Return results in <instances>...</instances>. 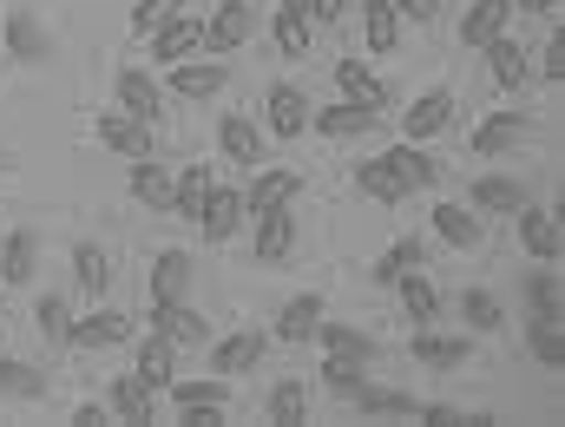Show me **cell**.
<instances>
[{"label": "cell", "instance_id": "obj_1", "mask_svg": "<svg viewBox=\"0 0 565 427\" xmlns=\"http://www.w3.org/2000/svg\"><path fill=\"white\" fill-rule=\"evenodd\" d=\"M250 33H257L250 0H217V13L204 20V53H244Z\"/></svg>", "mask_w": 565, "mask_h": 427}, {"label": "cell", "instance_id": "obj_2", "mask_svg": "<svg viewBox=\"0 0 565 427\" xmlns=\"http://www.w3.org/2000/svg\"><path fill=\"white\" fill-rule=\"evenodd\" d=\"M198 46H204V20H198L191 7H178V13L151 33V60H158V66H178V60H191Z\"/></svg>", "mask_w": 565, "mask_h": 427}, {"label": "cell", "instance_id": "obj_3", "mask_svg": "<svg viewBox=\"0 0 565 427\" xmlns=\"http://www.w3.org/2000/svg\"><path fill=\"white\" fill-rule=\"evenodd\" d=\"M231 86V66L224 60H178L171 66V93L178 99H217Z\"/></svg>", "mask_w": 565, "mask_h": 427}, {"label": "cell", "instance_id": "obj_4", "mask_svg": "<svg viewBox=\"0 0 565 427\" xmlns=\"http://www.w3.org/2000/svg\"><path fill=\"white\" fill-rule=\"evenodd\" d=\"M520 244H526V257H533V264H559V224H553V211H540V204H533V198H526V204H520Z\"/></svg>", "mask_w": 565, "mask_h": 427}, {"label": "cell", "instance_id": "obj_5", "mask_svg": "<svg viewBox=\"0 0 565 427\" xmlns=\"http://www.w3.org/2000/svg\"><path fill=\"white\" fill-rule=\"evenodd\" d=\"M447 126H454V99H447L440 86H434V93H422V99L402 113V132H408V145H427L434 132H447Z\"/></svg>", "mask_w": 565, "mask_h": 427}, {"label": "cell", "instance_id": "obj_6", "mask_svg": "<svg viewBox=\"0 0 565 427\" xmlns=\"http://www.w3.org/2000/svg\"><path fill=\"white\" fill-rule=\"evenodd\" d=\"M66 342H79V349H119V342H132V316H119V309L73 316V335Z\"/></svg>", "mask_w": 565, "mask_h": 427}, {"label": "cell", "instance_id": "obj_7", "mask_svg": "<svg viewBox=\"0 0 565 427\" xmlns=\"http://www.w3.org/2000/svg\"><path fill=\"white\" fill-rule=\"evenodd\" d=\"M119 113H132L139 126H158L164 93H158V79H151V73H139V66H126V73H119Z\"/></svg>", "mask_w": 565, "mask_h": 427}, {"label": "cell", "instance_id": "obj_8", "mask_svg": "<svg viewBox=\"0 0 565 427\" xmlns=\"http://www.w3.org/2000/svg\"><path fill=\"white\" fill-rule=\"evenodd\" d=\"M198 224H204V237H211V244H231V237H237V224H244V191H217V184H211V198H204Z\"/></svg>", "mask_w": 565, "mask_h": 427}, {"label": "cell", "instance_id": "obj_9", "mask_svg": "<svg viewBox=\"0 0 565 427\" xmlns=\"http://www.w3.org/2000/svg\"><path fill=\"white\" fill-rule=\"evenodd\" d=\"M151 329H158L171 349H178V342H204V335H211V322H204L191 302H151Z\"/></svg>", "mask_w": 565, "mask_h": 427}, {"label": "cell", "instance_id": "obj_10", "mask_svg": "<svg viewBox=\"0 0 565 427\" xmlns=\"http://www.w3.org/2000/svg\"><path fill=\"white\" fill-rule=\"evenodd\" d=\"M507 7H513V0H473V7L460 13V26H454V40L480 53V46H487L493 33H507Z\"/></svg>", "mask_w": 565, "mask_h": 427}, {"label": "cell", "instance_id": "obj_11", "mask_svg": "<svg viewBox=\"0 0 565 427\" xmlns=\"http://www.w3.org/2000/svg\"><path fill=\"white\" fill-rule=\"evenodd\" d=\"M93 132H99L106 151H119V158H151V126H139L132 113H106Z\"/></svg>", "mask_w": 565, "mask_h": 427}, {"label": "cell", "instance_id": "obj_12", "mask_svg": "<svg viewBox=\"0 0 565 427\" xmlns=\"http://www.w3.org/2000/svg\"><path fill=\"white\" fill-rule=\"evenodd\" d=\"M289 250H296V211L277 204V211L257 217V264H282Z\"/></svg>", "mask_w": 565, "mask_h": 427}, {"label": "cell", "instance_id": "obj_13", "mask_svg": "<svg viewBox=\"0 0 565 427\" xmlns=\"http://www.w3.org/2000/svg\"><path fill=\"white\" fill-rule=\"evenodd\" d=\"M480 53H487V73H493V86H500V93H513V86H526V46H520V40H507V33H493V40H487Z\"/></svg>", "mask_w": 565, "mask_h": 427}, {"label": "cell", "instance_id": "obj_14", "mask_svg": "<svg viewBox=\"0 0 565 427\" xmlns=\"http://www.w3.org/2000/svg\"><path fill=\"white\" fill-rule=\"evenodd\" d=\"M335 86H342V99H362L369 113H382V106H395V93L362 66V60H335Z\"/></svg>", "mask_w": 565, "mask_h": 427}, {"label": "cell", "instance_id": "obj_15", "mask_svg": "<svg viewBox=\"0 0 565 427\" xmlns=\"http://www.w3.org/2000/svg\"><path fill=\"white\" fill-rule=\"evenodd\" d=\"M355 184H362L375 204H402V198H408V178L395 171V158H362V164H355Z\"/></svg>", "mask_w": 565, "mask_h": 427}, {"label": "cell", "instance_id": "obj_16", "mask_svg": "<svg viewBox=\"0 0 565 427\" xmlns=\"http://www.w3.org/2000/svg\"><path fill=\"white\" fill-rule=\"evenodd\" d=\"M191 296V257L184 250H158L151 264V302H184Z\"/></svg>", "mask_w": 565, "mask_h": 427}, {"label": "cell", "instance_id": "obj_17", "mask_svg": "<svg viewBox=\"0 0 565 427\" xmlns=\"http://www.w3.org/2000/svg\"><path fill=\"white\" fill-rule=\"evenodd\" d=\"M264 119H270V132H277V139H296V132L309 126V99H302L296 86H270V99H264Z\"/></svg>", "mask_w": 565, "mask_h": 427}, {"label": "cell", "instance_id": "obj_18", "mask_svg": "<svg viewBox=\"0 0 565 427\" xmlns=\"http://www.w3.org/2000/svg\"><path fill=\"white\" fill-rule=\"evenodd\" d=\"M296 191H302V178H296V171H264V178L244 191V211H250V217H264V211H277V204H296Z\"/></svg>", "mask_w": 565, "mask_h": 427}, {"label": "cell", "instance_id": "obj_19", "mask_svg": "<svg viewBox=\"0 0 565 427\" xmlns=\"http://www.w3.org/2000/svg\"><path fill=\"white\" fill-rule=\"evenodd\" d=\"M132 198H139L145 211H164V217H171V204H178V198H171V171L151 164V158H132Z\"/></svg>", "mask_w": 565, "mask_h": 427}, {"label": "cell", "instance_id": "obj_20", "mask_svg": "<svg viewBox=\"0 0 565 427\" xmlns=\"http://www.w3.org/2000/svg\"><path fill=\"white\" fill-rule=\"evenodd\" d=\"M388 289H402V309H408V322H415V329H434V316H440V296H434V284H427L422 270L395 277Z\"/></svg>", "mask_w": 565, "mask_h": 427}, {"label": "cell", "instance_id": "obj_21", "mask_svg": "<svg viewBox=\"0 0 565 427\" xmlns=\"http://www.w3.org/2000/svg\"><path fill=\"white\" fill-rule=\"evenodd\" d=\"M139 382H151V388H171L178 382V355H171V342L158 329L139 342Z\"/></svg>", "mask_w": 565, "mask_h": 427}, {"label": "cell", "instance_id": "obj_22", "mask_svg": "<svg viewBox=\"0 0 565 427\" xmlns=\"http://www.w3.org/2000/svg\"><path fill=\"white\" fill-rule=\"evenodd\" d=\"M520 139H526V119H520V113H493V119L473 132V151H480V158H500V151H513Z\"/></svg>", "mask_w": 565, "mask_h": 427}, {"label": "cell", "instance_id": "obj_23", "mask_svg": "<svg viewBox=\"0 0 565 427\" xmlns=\"http://www.w3.org/2000/svg\"><path fill=\"white\" fill-rule=\"evenodd\" d=\"M217 145H224V158H237V164H250L257 151H264V132L244 119V113H224L217 119Z\"/></svg>", "mask_w": 565, "mask_h": 427}, {"label": "cell", "instance_id": "obj_24", "mask_svg": "<svg viewBox=\"0 0 565 427\" xmlns=\"http://www.w3.org/2000/svg\"><path fill=\"white\" fill-rule=\"evenodd\" d=\"M388 158H395V171L408 178V191H434V184H440V158H434L427 145H395Z\"/></svg>", "mask_w": 565, "mask_h": 427}, {"label": "cell", "instance_id": "obj_25", "mask_svg": "<svg viewBox=\"0 0 565 427\" xmlns=\"http://www.w3.org/2000/svg\"><path fill=\"white\" fill-rule=\"evenodd\" d=\"M316 322H322V296H289L277 316V335L282 342H309L316 335Z\"/></svg>", "mask_w": 565, "mask_h": 427}, {"label": "cell", "instance_id": "obj_26", "mask_svg": "<svg viewBox=\"0 0 565 427\" xmlns=\"http://www.w3.org/2000/svg\"><path fill=\"white\" fill-rule=\"evenodd\" d=\"M375 119H382V113H369L362 99H342V106H329V113L316 119V132H322V139H349V132H369Z\"/></svg>", "mask_w": 565, "mask_h": 427}, {"label": "cell", "instance_id": "obj_27", "mask_svg": "<svg viewBox=\"0 0 565 427\" xmlns=\"http://www.w3.org/2000/svg\"><path fill=\"white\" fill-rule=\"evenodd\" d=\"M316 335H322V349H329V355L375 362V335H362V329H349V322H316Z\"/></svg>", "mask_w": 565, "mask_h": 427}, {"label": "cell", "instance_id": "obj_28", "mask_svg": "<svg viewBox=\"0 0 565 427\" xmlns=\"http://www.w3.org/2000/svg\"><path fill=\"white\" fill-rule=\"evenodd\" d=\"M257 355H264V335L244 329V335H224L211 362H217V375H244V369H257Z\"/></svg>", "mask_w": 565, "mask_h": 427}, {"label": "cell", "instance_id": "obj_29", "mask_svg": "<svg viewBox=\"0 0 565 427\" xmlns=\"http://www.w3.org/2000/svg\"><path fill=\"white\" fill-rule=\"evenodd\" d=\"M33 257H40V237L33 231H13L0 244V284H26L33 277Z\"/></svg>", "mask_w": 565, "mask_h": 427}, {"label": "cell", "instance_id": "obj_30", "mask_svg": "<svg viewBox=\"0 0 565 427\" xmlns=\"http://www.w3.org/2000/svg\"><path fill=\"white\" fill-rule=\"evenodd\" d=\"M415 362H427V369H460L467 362V335H434V329H422L415 335Z\"/></svg>", "mask_w": 565, "mask_h": 427}, {"label": "cell", "instance_id": "obj_31", "mask_svg": "<svg viewBox=\"0 0 565 427\" xmlns=\"http://www.w3.org/2000/svg\"><path fill=\"white\" fill-rule=\"evenodd\" d=\"M362 33H369V53H395V40H402V13H395L388 0H369Z\"/></svg>", "mask_w": 565, "mask_h": 427}, {"label": "cell", "instance_id": "obj_32", "mask_svg": "<svg viewBox=\"0 0 565 427\" xmlns=\"http://www.w3.org/2000/svg\"><path fill=\"white\" fill-rule=\"evenodd\" d=\"M434 231H440L454 250H480V217L460 211V204H440V211H434Z\"/></svg>", "mask_w": 565, "mask_h": 427}, {"label": "cell", "instance_id": "obj_33", "mask_svg": "<svg viewBox=\"0 0 565 427\" xmlns=\"http://www.w3.org/2000/svg\"><path fill=\"white\" fill-rule=\"evenodd\" d=\"M171 402H178V408H231V375H211V382H171Z\"/></svg>", "mask_w": 565, "mask_h": 427}, {"label": "cell", "instance_id": "obj_34", "mask_svg": "<svg viewBox=\"0 0 565 427\" xmlns=\"http://www.w3.org/2000/svg\"><path fill=\"white\" fill-rule=\"evenodd\" d=\"M0 395H13V402H40V395H46V375H40L33 362L0 355Z\"/></svg>", "mask_w": 565, "mask_h": 427}, {"label": "cell", "instance_id": "obj_35", "mask_svg": "<svg viewBox=\"0 0 565 427\" xmlns=\"http://www.w3.org/2000/svg\"><path fill=\"white\" fill-rule=\"evenodd\" d=\"M526 342H533V355H540V369H565V322H559V316H533V329H526Z\"/></svg>", "mask_w": 565, "mask_h": 427}, {"label": "cell", "instance_id": "obj_36", "mask_svg": "<svg viewBox=\"0 0 565 427\" xmlns=\"http://www.w3.org/2000/svg\"><path fill=\"white\" fill-rule=\"evenodd\" d=\"M7 46L13 60H46V26L33 13H7Z\"/></svg>", "mask_w": 565, "mask_h": 427}, {"label": "cell", "instance_id": "obj_37", "mask_svg": "<svg viewBox=\"0 0 565 427\" xmlns=\"http://www.w3.org/2000/svg\"><path fill=\"white\" fill-rule=\"evenodd\" d=\"M171 198H178V204H171V217H198V211H204V198H211V171H204V164H191L184 178H171Z\"/></svg>", "mask_w": 565, "mask_h": 427}, {"label": "cell", "instance_id": "obj_38", "mask_svg": "<svg viewBox=\"0 0 565 427\" xmlns=\"http://www.w3.org/2000/svg\"><path fill=\"white\" fill-rule=\"evenodd\" d=\"M113 415H119V421H151V382L119 375V382H113Z\"/></svg>", "mask_w": 565, "mask_h": 427}, {"label": "cell", "instance_id": "obj_39", "mask_svg": "<svg viewBox=\"0 0 565 427\" xmlns=\"http://www.w3.org/2000/svg\"><path fill=\"white\" fill-rule=\"evenodd\" d=\"M73 277H79V289H86V296H106V284H113L106 250H99V244H79V250H73Z\"/></svg>", "mask_w": 565, "mask_h": 427}, {"label": "cell", "instance_id": "obj_40", "mask_svg": "<svg viewBox=\"0 0 565 427\" xmlns=\"http://www.w3.org/2000/svg\"><path fill=\"white\" fill-rule=\"evenodd\" d=\"M473 204H480V211H520V204H526V184H513V178L493 171V178L473 184Z\"/></svg>", "mask_w": 565, "mask_h": 427}, {"label": "cell", "instance_id": "obj_41", "mask_svg": "<svg viewBox=\"0 0 565 427\" xmlns=\"http://www.w3.org/2000/svg\"><path fill=\"white\" fill-rule=\"evenodd\" d=\"M355 408H362V415H415L422 402H415L408 388H369V382H362V388H355Z\"/></svg>", "mask_w": 565, "mask_h": 427}, {"label": "cell", "instance_id": "obj_42", "mask_svg": "<svg viewBox=\"0 0 565 427\" xmlns=\"http://www.w3.org/2000/svg\"><path fill=\"white\" fill-rule=\"evenodd\" d=\"M362 369H369V362H349V355H329V362H322V388H329V395H342V402H355V388L369 382Z\"/></svg>", "mask_w": 565, "mask_h": 427}, {"label": "cell", "instance_id": "obj_43", "mask_svg": "<svg viewBox=\"0 0 565 427\" xmlns=\"http://www.w3.org/2000/svg\"><path fill=\"white\" fill-rule=\"evenodd\" d=\"M270 33H277V46H282V53H296V60L309 53V13H302V7H277Z\"/></svg>", "mask_w": 565, "mask_h": 427}, {"label": "cell", "instance_id": "obj_44", "mask_svg": "<svg viewBox=\"0 0 565 427\" xmlns=\"http://www.w3.org/2000/svg\"><path fill=\"white\" fill-rule=\"evenodd\" d=\"M302 415H309V388H302V382H277V388H270V421L296 427Z\"/></svg>", "mask_w": 565, "mask_h": 427}, {"label": "cell", "instance_id": "obj_45", "mask_svg": "<svg viewBox=\"0 0 565 427\" xmlns=\"http://www.w3.org/2000/svg\"><path fill=\"white\" fill-rule=\"evenodd\" d=\"M408 270H422V244H415V237H402V244H388V250H382L375 284H395V277H408Z\"/></svg>", "mask_w": 565, "mask_h": 427}, {"label": "cell", "instance_id": "obj_46", "mask_svg": "<svg viewBox=\"0 0 565 427\" xmlns=\"http://www.w3.org/2000/svg\"><path fill=\"white\" fill-rule=\"evenodd\" d=\"M460 316H467V329H480V335H493V329L507 322V309H500L487 289H467V296H460Z\"/></svg>", "mask_w": 565, "mask_h": 427}, {"label": "cell", "instance_id": "obj_47", "mask_svg": "<svg viewBox=\"0 0 565 427\" xmlns=\"http://www.w3.org/2000/svg\"><path fill=\"white\" fill-rule=\"evenodd\" d=\"M526 302H533V316H559V277H553V264H540V270H533Z\"/></svg>", "mask_w": 565, "mask_h": 427}, {"label": "cell", "instance_id": "obj_48", "mask_svg": "<svg viewBox=\"0 0 565 427\" xmlns=\"http://www.w3.org/2000/svg\"><path fill=\"white\" fill-rule=\"evenodd\" d=\"M178 7H184V0H139V7H132V33H139V40H151V33H158Z\"/></svg>", "mask_w": 565, "mask_h": 427}, {"label": "cell", "instance_id": "obj_49", "mask_svg": "<svg viewBox=\"0 0 565 427\" xmlns=\"http://www.w3.org/2000/svg\"><path fill=\"white\" fill-rule=\"evenodd\" d=\"M40 329H46L53 342L73 335V309H66V296H40Z\"/></svg>", "mask_w": 565, "mask_h": 427}, {"label": "cell", "instance_id": "obj_50", "mask_svg": "<svg viewBox=\"0 0 565 427\" xmlns=\"http://www.w3.org/2000/svg\"><path fill=\"white\" fill-rule=\"evenodd\" d=\"M546 79H565V26L546 40Z\"/></svg>", "mask_w": 565, "mask_h": 427}, {"label": "cell", "instance_id": "obj_51", "mask_svg": "<svg viewBox=\"0 0 565 427\" xmlns=\"http://www.w3.org/2000/svg\"><path fill=\"white\" fill-rule=\"evenodd\" d=\"M302 13H309V20H342L349 0H302Z\"/></svg>", "mask_w": 565, "mask_h": 427}, {"label": "cell", "instance_id": "obj_52", "mask_svg": "<svg viewBox=\"0 0 565 427\" xmlns=\"http://www.w3.org/2000/svg\"><path fill=\"white\" fill-rule=\"evenodd\" d=\"M395 13H408V20H434L440 13V0H388Z\"/></svg>", "mask_w": 565, "mask_h": 427}, {"label": "cell", "instance_id": "obj_53", "mask_svg": "<svg viewBox=\"0 0 565 427\" xmlns=\"http://www.w3.org/2000/svg\"><path fill=\"white\" fill-rule=\"evenodd\" d=\"M184 421L191 427H224V408H184Z\"/></svg>", "mask_w": 565, "mask_h": 427}, {"label": "cell", "instance_id": "obj_54", "mask_svg": "<svg viewBox=\"0 0 565 427\" xmlns=\"http://www.w3.org/2000/svg\"><path fill=\"white\" fill-rule=\"evenodd\" d=\"M73 421H79V427H99V421H106V408H93V402H79V408H73Z\"/></svg>", "mask_w": 565, "mask_h": 427}, {"label": "cell", "instance_id": "obj_55", "mask_svg": "<svg viewBox=\"0 0 565 427\" xmlns=\"http://www.w3.org/2000/svg\"><path fill=\"white\" fill-rule=\"evenodd\" d=\"M513 7H526V13H553V0H513Z\"/></svg>", "mask_w": 565, "mask_h": 427}, {"label": "cell", "instance_id": "obj_56", "mask_svg": "<svg viewBox=\"0 0 565 427\" xmlns=\"http://www.w3.org/2000/svg\"><path fill=\"white\" fill-rule=\"evenodd\" d=\"M277 7H302V0H277Z\"/></svg>", "mask_w": 565, "mask_h": 427}, {"label": "cell", "instance_id": "obj_57", "mask_svg": "<svg viewBox=\"0 0 565 427\" xmlns=\"http://www.w3.org/2000/svg\"><path fill=\"white\" fill-rule=\"evenodd\" d=\"M0 164H7V151H0Z\"/></svg>", "mask_w": 565, "mask_h": 427}]
</instances>
